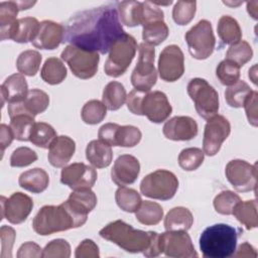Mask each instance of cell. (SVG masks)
Returning a JSON list of instances; mask_svg holds the SVG:
<instances>
[{
    "label": "cell",
    "mask_w": 258,
    "mask_h": 258,
    "mask_svg": "<svg viewBox=\"0 0 258 258\" xmlns=\"http://www.w3.org/2000/svg\"><path fill=\"white\" fill-rule=\"evenodd\" d=\"M86 222L87 219L78 216L63 202L58 206L42 207L33 218L32 228L38 235L47 236L82 227Z\"/></svg>",
    "instance_id": "cell-2"
},
{
    "label": "cell",
    "mask_w": 258,
    "mask_h": 258,
    "mask_svg": "<svg viewBox=\"0 0 258 258\" xmlns=\"http://www.w3.org/2000/svg\"><path fill=\"white\" fill-rule=\"evenodd\" d=\"M137 48L136 39L131 34L125 32L109 49V55L104 64L105 74L113 78L124 75L132 62Z\"/></svg>",
    "instance_id": "cell-5"
},
{
    "label": "cell",
    "mask_w": 258,
    "mask_h": 258,
    "mask_svg": "<svg viewBox=\"0 0 258 258\" xmlns=\"http://www.w3.org/2000/svg\"><path fill=\"white\" fill-rule=\"evenodd\" d=\"M86 157L96 168L107 167L111 164L113 159L111 145L101 139L92 140L86 147Z\"/></svg>",
    "instance_id": "cell-26"
},
{
    "label": "cell",
    "mask_w": 258,
    "mask_h": 258,
    "mask_svg": "<svg viewBox=\"0 0 258 258\" xmlns=\"http://www.w3.org/2000/svg\"><path fill=\"white\" fill-rule=\"evenodd\" d=\"M153 231L134 229L122 220L109 223L100 230L99 235L129 253L144 252L150 245Z\"/></svg>",
    "instance_id": "cell-4"
},
{
    "label": "cell",
    "mask_w": 258,
    "mask_h": 258,
    "mask_svg": "<svg viewBox=\"0 0 258 258\" xmlns=\"http://www.w3.org/2000/svg\"><path fill=\"white\" fill-rule=\"evenodd\" d=\"M1 235V258H11L12 257V247L16 237L15 231L13 228L3 225L0 229Z\"/></svg>",
    "instance_id": "cell-51"
},
{
    "label": "cell",
    "mask_w": 258,
    "mask_h": 258,
    "mask_svg": "<svg viewBox=\"0 0 258 258\" xmlns=\"http://www.w3.org/2000/svg\"><path fill=\"white\" fill-rule=\"evenodd\" d=\"M60 57L79 79H91L98 72L100 56L96 51L70 44L61 51Z\"/></svg>",
    "instance_id": "cell-7"
},
{
    "label": "cell",
    "mask_w": 258,
    "mask_h": 258,
    "mask_svg": "<svg viewBox=\"0 0 258 258\" xmlns=\"http://www.w3.org/2000/svg\"><path fill=\"white\" fill-rule=\"evenodd\" d=\"M1 103L8 104L20 102L28 94V85L22 74H13L9 76L1 85Z\"/></svg>",
    "instance_id": "cell-24"
},
{
    "label": "cell",
    "mask_w": 258,
    "mask_h": 258,
    "mask_svg": "<svg viewBox=\"0 0 258 258\" xmlns=\"http://www.w3.org/2000/svg\"><path fill=\"white\" fill-rule=\"evenodd\" d=\"M194 224L191 212L184 207H175L169 210L164 218V228L166 231H187Z\"/></svg>",
    "instance_id": "cell-28"
},
{
    "label": "cell",
    "mask_w": 258,
    "mask_h": 258,
    "mask_svg": "<svg viewBox=\"0 0 258 258\" xmlns=\"http://www.w3.org/2000/svg\"><path fill=\"white\" fill-rule=\"evenodd\" d=\"M234 257H257L255 248L248 242H245L239 246L237 252L233 254Z\"/></svg>",
    "instance_id": "cell-58"
},
{
    "label": "cell",
    "mask_w": 258,
    "mask_h": 258,
    "mask_svg": "<svg viewBox=\"0 0 258 258\" xmlns=\"http://www.w3.org/2000/svg\"><path fill=\"white\" fill-rule=\"evenodd\" d=\"M34 124L35 122L33 117L25 114H19L10 118L9 126L16 140L29 141V136Z\"/></svg>",
    "instance_id": "cell-42"
},
{
    "label": "cell",
    "mask_w": 258,
    "mask_h": 258,
    "mask_svg": "<svg viewBox=\"0 0 258 258\" xmlns=\"http://www.w3.org/2000/svg\"><path fill=\"white\" fill-rule=\"evenodd\" d=\"M32 208V199L23 192H13L8 199L1 197V217L11 224L23 223L31 213Z\"/></svg>",
    "instance_id": "cell-16"
},
{
    "label": "cell",
    "mask_w": 258,
    "mask_h": 258,
    "mask_svg": "<svg viewBox=\"0 0 258 258\" xmlns=\"http://www.w3.org/2000/svg\"><path fill=\"white\" fill-rule=\"evenodd\" d=\"M217 31L225 44H235L242 38V30L238 21L230 15H223L219 19Z\"/></svg>",
    "instance_id": "cell-32"
},
{
    "label": "cell",
    "mask_w": 258,
    "mask_h": 258,
    "mask_svg": "<svg viewBox=\"0 0 258 258\" xmlns=\"http://www.w3.org/2000/svg\"><path fill=\"white\" fill-rule=\"evenodd\" d=\"M216 76L224 86H232L239 81L240 67L234 61L225 58L216 69Z\"/></svg>",
    "instance_id": "cell-45"
},
{
    "label": "cell",
    "mask_w": 258,
    "mask_h": 258,
    "mask_svg": "<svg viewBox=\"0 0 258 258\" xmlns=\"http://www.w3.org/2000/svg\"><path fill=\"white\" fill-rule=\"evenodd\" d=\"M98 137L111 146L134 147L140 142L142 133L132 125L121 126L116 123H106L100 127Z\"/></svg>",
    "instance_id": "cell-13"
},
{
    "label": "cell",
    "mask_w": 258,
    "mask_h": 258,
    "mask_svg": "<svg viewBox=\"0 0 258 258\" xmlns=\"http://www.w3.org/2000/svg\"><path fill=\"white\" fill-rule=\"evenodd\" d=\"M241 201V198L232 190H223L219 192L213 202L217 213L221 215H232L235 206Z\"/></svg>",
    "instance_id": "cell-47"
},
{
    "label": "cell",
    "mask_w": 258,
    "mask_h": 258,
    "mask_svg": "<svg viewBox=\"0 0 258 258\" xmlns=\"http://www.w3.org/2000/svg\"><path fill=\"white\" fill-rule=\"evenodd\" d=\"M117 10L120 22L129 27L142 24L143 2L127 0L117 3Z\"/></svg>",
    "instance_id": "cell-29"
},
{
    "label": "cell",
    "mask_w": 258,
    "mask_h": 258,
    "mask_svg": "<svg viewBox=\"0 0 258 258\" xmlns=\"http://www.w3.org/2000/svg\"><path fill=\"white\" fill-rule=\"evenodd\" d=\"M155 48L142 42L138 46V61L131 74V84L136 90L150 92L156 84L157 72L154 68Z\"/></svg>",
    "instance_id": "cell-8"
},
{
    "label": "cell",
    "mask_w": 258,
    "mask_h": 258,
    "mask_svg": "<svg viewBox=\"0 0 258 258\" xmlns=\"http://www.w3.org/2000/svg\"><path fill=\"white\" fill-rule=\"evenodd\" d=\"M139 172V160L133 155L122 154L114 162L111 170V178L118 186H126L136 181Z\"/></svg>",
    "instance_id": "cell-20"
},
{
    "label": "cell",
    "mask_w": 258,
    "mask_h": 258,
    "mask_svg": "<svg viewBox=\"0 0 258 258\" xmlns=\"http://www.w3.org/2000/svg\"><path fill=\"white\" fill-rule=\"evenodd\" d=\"M66 203L74 213L88 219V214L97 206V196L91 188L77 189L73 190Z\"/></svg>",
    "instance_id": "cell-25"
},
{
    "label": "cell",
    "mask_w": 258,
    "mask_h": 258,
    "mask_svg": "<svg viewBox=\"0 0 258 258\" xmlns=\"http://www.w3.org/2000/svg\"><path fill=\"white\" fill-rule=\"evenodd\" d=\"M205 159V153L202 149L197 147H188L182 149L178 155L179 166L186 171L198 169Z\"/></svg>",
    "instance_id": "cell-44"
},
{
    "label": "cell",
    "mask_w": 258,
    "mask_h": 258,
    "mask_svg": "<svg viewBox=\"0 0 258 258\" xmlns=\"http://www.w3.org/2000/svg\"><path fill=\"white\" fill-rule=\"evenodd\" d=\"M71 256V245L64 239H54L45 245L42 251L44 258H69Z\"/></svg>",
    "instance_id": "cell-49"
},
{
    "label": "cell",
    "mask_w": 258,
    "mask_h": 258,
    "mask_svg": "<svg viewBox=\"0 0 258 258\" xmlns=\"http://www.w3.org/2000/svg\"><path fill=\"white\" fill-rule=\"evenodd\" d=\"M172 112V107L167 96L160 91L147 92L144 94L141 104V116H146L153 123H161L165 121Z\"/></svg>",
    "instance_id": "cell-18"
},
{
    "label": "cell",
    "mask_w": 258,
    "mask_h": 258,
    "mask_svg": "<svg viewBox=\"0 0 258 258\" xmlns=\"http://www.w3.org/2000/svg\"><path fill=\"white\" fill-rule=\"evenodd\" d=\"M19 185L33 194H40L45 190L49 183L48 173L39 167L22 172L18 178Z\"/></svg>",
    "instance_id": "cell-27"
},
{
    "label": "cell",
    "mask_w": 258,
    "mask_h": 258,
    "mask_svg": "<svg viewBox=\"0 0 258 258\" xmlns=\"http://www.w3.org/2000/svg\"><path fill=\"white\" fill-rule=\"evenodd\" d=\"M257 92L252 91V93L247 97L243 105V107L245 108L247 119L249 123L254 127L257 126Z\"/></svg>",
    "instance_id": "cell-53"
},
{
    "label": "cell",
    "mask_w": 258,
    "mask_h": 258,
    "mask_svg": "<svg viewBox=\"0 0 258 258\" xmlns=\"http://www.w3.org/2000/svg\"><path fill=\"white\" fill-rule=\"evenodd\" d=\"M231 133V124L222 115H215L208 119L204 130L203 151L208 156L216 155Z\"/></svg>",
    "instance_id": "cell-12"
},
{
    "label": "cell",
    "mask_w": 258,
    "mask_h": 258,
    "mask_svg": "<svg viewBox=\"0 0 258 258\" xmlns=\"http://www.w3.org/2000/svg\"><path fill=\"white\" fill-rule=\"evenodd\" d=\"M66 28L60 23L43 20L39 23L37 34L31 42L33 46L40 49H54L64 39Z\"/></svg>",
    "instance_id": "cell-22"
},
{
    "label": "cell",
    "mask_w": 258,
    "mask_h": 258,
    "mask_svg": "<svg viewBox=\"0 0 258 258\" xmlns=\"http://www.w3.org/2000/svg\"><path fill=\"white\" fill-rule=\"evenodd\" d=\"M76 151V142L69 136H56L48 147L47 159L54 167H64Z\"/></svg>",
    "instance_id": "cell-23"
},
{
    "label": "cell",
    "mask_w": 258,
    "mask_h": 258,
    "mask_svg": "<svg viewBox=\"0 0 258 258\" xmlns=\"http://www.w3.org/2000/svg\"><path fill=\"white\" fill-rule=\"evenodd\" d=\"M67 68L61 59L57 57H48L40 71L41 79L48 85H58L67 78Z\"/></svg>",
    "instance_id": "cell-35"
},
{
    "label": "cell",
    "mask_w": 258,
    "mask_h": 258,
    "mask_svg": "<svg viewBox=\"0 0 258 258\" xmlns=\"http://www.w3.org/2000/svg\"><path fill=\"white\" fill-rule=\"evenodd\" d=\"M187 94L194 101L199 116L208 120L219 111V95L205 79L195 78L187 84Z\"/></svg>",
    "instance_id": "cell-9"
},
{
    "label": "cell",
    "mask_w": 258,
    "mask_h": 258,
    "mask_svg": "<svg viewBox=\"0 0 258 258\" xmlns=\"http://www.w3.org/2000/svg\"><path fill=\"white\" fill-rule=\"evenodd\" d=\"M115 201L118 207L127 213H135L142 203L137 190L126 186H119L115 194Z\"/></svg>",
    "instance_id": "cell-39"
},
{
    "label": "cell",
    "mask_w": 258,
    "mask_h": 258,
    "mask_svg": "<svg viewBox=\"0 0 258 258\" xmlns=\"http://www.w3.org/2000/svg\"><path fill=\"white\" fill-rule=\"evenodd\" d=\"M250 86L244 81H238L234 85L229 86L225 91V100L227 104L232 108L243 107L245 100L252 93Z\"/></svg>",
    "instance_id": "cell-41"
},
{
    "label": "cell",
    "mask_w": 258,
    "mask_h": 258,
    "mask_svg": "<svg viewBox=\"0 0 258 258\" xmlns=\"http://www.w3.org/2000/svg\"><path fill=\"white\" fill-rule=\"evenodd\" d=\"M238 234L227 224H215L206 228L200 236V249L205 258H227L236 251Z\"/></svg>",
    "instance_id": "cell-3"
},
{
    "label": "cell",
    "mask_w": 258,
    "mask_h": 258,
    "mask_svg": "<svg viewBox=\"0 0 258 258\" xmlns=\"http://www.w3.org/2000/svg\"><path fill=\"white\" fill-rule=\"evenodd\" d=\"M126 98V90L124 86L119 82H110L103 90V103L107 107V109L111 111H116L120 109L124 105Z\"/></svg>",
    "instance_id": "cell-36"
},
{
    "label": "cell",
    "mask_w": 258,
    "mask_h": 258,
    "mask_svg": "<svg viewBox=\"0 0 258 258\" xmlns=\"http://www.w3.org/2000/svg\"><path fill=\"white\" fill-rule=\"evenodd\" d=\"M107 115V107L99 100H90L82 108V120L89 125L102 122Z\"/></svg>",
    "instance_id": "cell-43"
},
{
    "label": "cell",
    "mask_w": 258,
    "mask_h": 258,
    "mask_svg": "<svg viewBox=\"0 0 258 258\" xmlns=\"http://www.w3.org/2000/svg\"><path fill=\"white\" fill-rule=\"evenodd\" d=\"M75 256L77 258H99V247L93 240L85 239L77 247Z\"/></svg>",
    "instance_id": "cell-52"
},
{
    "label": "cell",
    "mask_w": 258,
    "mask_h": 258,
    "mask_svg": "<svg viewBox=\"0 0 258 258\" xmlns=\"http://www.w3.org/2000/svg\"><path fill=\"white\" fill-rule=\"evenodd\" d=\"M96 180V169L83 162H75L64 166L60 172V182L73 190L92 188Z\"/></svg>",
    "instance_id": "cell-17"
},
{
    "label": "cell",
    "mask_w": 258,
    "mask_h": 258,
    "mask_svg": "<svg viewBox=\"0 0 258 258\" xmlns=\"http://www.w3.org/2000/svg\"><path fill=\"white\" fill-rule=\"evenodd\" d=\"M48 105V95L42 90L32 89L28 91L27 96L22 101L8 104L7 111L10 118L19 114L29 115L34 118L36 115L43 113Z\"/></svg>",
    "instance_id": "cell-19"
},
{
    "label": "cell",
    "mask_w": 258,
    "mask_h": 258,
    "mask_svg": "<svg viewBox=\"0 0 258 258\" xmlns=\"http://www.w3.org/2000/svg\"><path fill=\"white\" fill-rule=\"evenodd\" d=\"M257 2H255L254 4V7H252V2H247V10H248V13L254 18V19H257Z\"/></svg>",
    "instance_id": "cell-59"
},
{
    "label": "cell",
    "mask_w": 258,
    "mask_h": 258,
    "mask_svg": "<svg viewBox=\"0 0 258 258\" xmlns=\"http://www.w3.org/2000/svg\"><path fill=\"white\" fill-rule=\"evenodd\" d=\"M184 73V56L179 46L170 44L165 46L158 58V74L165 82H175Z\"/></svg>",
    "instance_id": "cell-15"
},
{
    "label": "cell",
    "mask_w": 258,
    "mask_h": 258,
    "mask_svg": "<svg viewBox=\"0 0 258 258\" xmlns=\"http://www.w3.org/2000/svg\"><path fill=\"white\" fill-rule=\"evenodd\" d=\"M142 26V38L144 42L152 46L162 43L169 34V29L164 19H154Z\"/></svg>",
    "instance_id": "cell-33"
},
{
    "label": "cell",
    "mask_w": 258,
    "mask_h": 258,
    "mask_svg": "<svg viewBox=\"0 0 258 258\" xmlns=\"http://www.w3.org/2000/svg\"><path fill=\"white\" fill-rule=\"evenodd\" d=\"M42 60L41 54L37 50L27 49L22 51L16 60V68L19 74L33 77L39 70Z\"/></svg>",
    "instance_id": "cell-38"
},
{
    "label": "cell",
    "mask_w": 258,
    "mask_h": 258,
    "mask_svg": "<svg viewBox=\"0 0 258 258\" xmlns=\"http://www.w3.org/2000/svg\"><path fill=\"white\" fill-rule=\"evenodd\" d=\"M190 55L197 59H206L214 51L216 38L210 21L200 20L184 35Z\"/></svg>",
    "instance_id": "cell-10"
},
{
    "label": "cell",
    "mask_w": 258,
    "mask_h": 258,
    "mask_svg": "<svg viewBox=\"0 0 258 258\" xmlns=\"http://www.w3.org/2000/svg\"><path fill=\"white\" fill-rule=\"evenodd\" d=\"M178 188V179L175 174L166 169H157L147 174L140 183L143 196L160 201L172 199Z\"/></svg>",
    "instance_id": "cell-6"
},
{
    "label": "cell",
    "mask_w": 258,
    "mask_h": 258,
    "mask_svg": "<svg viewBox=\"0 0 258 258\" xmlns=\"http://www.w3.org/2000/svg\"><path fill=\"white\" fill-rule=\"evenodd\" d=\"M232 215L243 225L247 230H252L258 226L257 218V202L256 200L240 201L234 208Z\"/></svg>",
    "instance_id": "cell-34"
},
{
    "label": "cell",
    "mask_w": 258,
    "mask_h": 258,
    "mask_svg": "<svg viewBox=\"0 0 258 258\" xmlns=\"http://www.w3.org/2000/svg\"><path fill=\"white\" fill-rule=\"evenodd\" d=\"M37 160V154L29 147L21 146L16 148L10 156V165L12 167H25Z\"/></svg>",
    "instance_id": "cell-50"
},
{
    "label": "cell",
    "mask_w": 258,
    "mask_h": 258,
    "mask_svg": "<svg viewBox=\"0 0 258 258\" xmlns=\"http://www.w3.org/2000/svg\"><path fill=\"white\" fill-rule=\"evenodd\" d=\"M196 1H177L172 9V18L177 25H186L195 17Z\"/></svg>",
    "instance_id": "cell-48"
},
{
    "label": "cell",
    "mask_w": 258,
    "mask_h": 258,
    "mask_svg": "<svg viewBox=\"0 0 258 258\" xmlns=\"http://www.w3.org/2000/svg\"><path fill=\"white\" fill-rule=\"evenodd\" d=\"M63 41L105 54L125 31L112 4L79 11L66 25Z\"/></svg>",
    "instance_id": "cell-1"
},
{
    "label": "cell",
    "mask_w": 258,
    "mask_h": 258,
    "mask_svg": "<svg viewBox=\"0 0 258 258\" xmlns=\"http://www.w3.org/2000/svg\"><path fill=\"white\" fill-rule=\"evenodd\" d=\"M162 132L169 140L187 141L198 135V124L191 117L175 116L165 122Z\"/></svg>",
    "instance_id": "cell-21"
},
{
    "label": "cell",
    "mask_w": 258,
    "mask_h": 258,
    "mask_svg": "<svg viewBox=\"0 0 258 258\" xmlns=\"http://www.w3.org/2000/svg\"><path fill=\"white\" fill-rule=\"evenodd\" d=\"M20 10L18 1H4L0 3L1 40L10 39L11 30L17 21L16 16Z\"/></svg>",
    "instance_id": "cell-31"
},
{
    "label": "cell",
    "mask_w": 258,
    "mask_h": 258,
    "mask_svg": "<svg viewBox=\"0 0 258 258\" xmlns=\"http://www.w3.org/2000/svg\"><path fill=\"white\" fill-rule=\"evenodd\" d=\"M55 137L56 132L51 125L45 122H35L29 136V141L37 147L48 148Z\"/></svg>",
    "instance_id": "cell-40"
},
{
    "label": "cell",
    "mask_w": 258,
    "mask_h": 258,
    "mask_svg": "<svg viewBox=\"0 0 258 258\" xmlns=\"http://www.w3.org/2000/svg\"><path fill=\"white\" fill-rule=\"evenodd\" d=\"M0 133H1V153L3 156L5 148L11 144L12 140L14 139V136L10 126H7L6 124H1Z\"/></svg>",
    "instance_id": "cell-57"
},
{
    "label": "cell",
    "mask_w": 258,
    "mask_h": 258,
    "mask_svg": "<svg viewBox=\"0 0 258 258\" xmlns=\"http://www.w3.org/2000/svg\"><path fill=\"white\" fill-rule=\"evenodd\" d=\"M162 253L160 240H159V234L156 232H153L151 242L149 247L142 253L145 257H157Z\"/></svg>",
    "instance_id": "cell-56"
},
{
    "label": "cell",
    "mask_w": 258,
    "mask_h": 258,
    "mask_svg": "<svg viewBox=\"0 0 258 258\" xmlns=\"http://www.w3.org/2000/svg\"><path fill=\"white\" fill-rule=\"evenodd\" d=\"M225 173L228 181L237 191L246 192L256 190V164H250L242 159H233L226 165Z\"/></svg>",
    "instance_id": "cell-11"
},
{
    "label": "cell",
    "mask_w": 258,
    "mask_h": 258,
    "mask_svg": "<svg viewBox=\"0 0 258 258\" xmlns=\"http://www.w3.org/2000/svg\"><path fill=\"white\" fill-rule=\"evenodd\" d=\"M39 23L35 17L30 16L17 19L11 30L10 39L18 43L32 42L37 34Z\"/></svg>",
    "instance_id": "cell-30"
},
{
    "label": "cell",
    "mask_w": 258,
    "mask_h": 258,
    "mask_svg": "<svg viewBox=\"0 0 258 258\" xmlns=\"http://www.w3.org/2000/svg\"><path fill=\"white\" fill-rule=\"evenodd\" d=\"M137 221L145 226L157 225L163 218L162 207L151 201H142L140 207L135 212Z\"/></svg>",
    "instance_id": "cell-37"
},
{
    "label": "cell",
    "mask_w": 258,
    "mask_h": 258,
    "mask_svg": "<svg viewBox=\"0 0 258 258\" xmlns=\"http://www.w3.org/2000/svg\"><path fill=\"white\" fill-rule=\"evenodd\" d=\"M42 249L34 242H26L22 244L17 252L18 258H39L42 257Z\"/></svg>",
    "instance_id": "cell-54"
},
{
    "label": "cell",
    "mask_w": 258,
    "mask_h": 258,
    "mask_svg": "<svg viewBox=\"0 0 258 258\" xmlns=\"http://www.w3.org/2000/svg\"><path fill=\"white\" fill-rule=\"evenodd\" d=\"M145 93H147V92H142V91H139V90H136V89L132 90L129 93V95L126 98V104H127L128 110L131 113L141 116L140 104H141V100H142Z\"/></svg>",
    "instance_id": "cell-55"
},
{
    "label": "cell",
    "mask_w": 258,
    "mask_h": 258,
    "mask_svg": "<svg viewBox=\"0 0 258 258\" xmlns=\"http://www.w3.org/2000/svg\"><path fill=\"white\" fill-rule=\"evenodd\" d=\"M253 56V49L246 40H240L239 42L230 45L226 52V58L234 61L240 68L247 63Z\"/></svg>",
    "instance_id": "cell-46"
},
{
    "label": "cell",
    "mask_w": 258,
    "mask_h": 258,
    "mask_svg": "<svg viewBox=\"0 0 258 258\" xmlns=\"http://www.w3.org/2000/svg\"><path fill=\"white\" fill-rule=\"evenodd\" d=\"M162 253L171 258H194L198 253L186 231H166L159 234Z\"/></svg>",
    "instance_id": "cell-14"
}]
</instances>
